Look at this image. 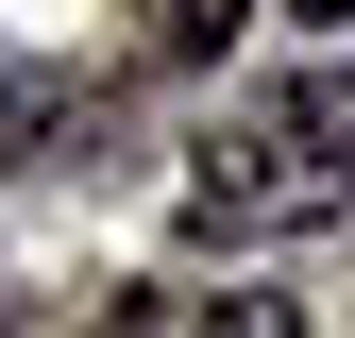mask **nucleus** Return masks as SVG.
<instances>
[{"label":"nucleus","instance_id":"obj_3","mask_svg":"<svg viewBox=\"0 0 355 338\" xmlns=\"http://www.w3.org/2000/svg\"><path fill=\"white\" fill-rule=\"evenodd\" d=\"M220 34H237V0H136V51L153 68H203Z\"/></svg>","mask_w":355,"mask_h":338},{"label":"nucleus","instance_id":"obj_1","mask_svg":"<svg viewBox=\"0 0 355 338\" xmlns=\"http://www.w3.org/2000/svg\"><path fill=\"white\" fill-rule=\"evenodd\" d=\"M355 203V68H288L254 84L237 118L187 152V237L203 254H254V237H304Z\"/></svg>","mask_w":355,"mask_h":338},{"label":"nucleus","instance_id":"obj_4","mask_svg":"<svg viewBox=\"0 0 355 338\" xmlns=\"http://www.w3.org/2000/svg\"><path fill=\"white\" fill-rule=\"evenodd\" d=\"M288 17H355V0H288Z\"/></svg>","mask_w":355,"mask_h":338},{"label":"nucleus","instance_id":"obj_2","mask_svg":"<svg viewBox=\"0 0 355 338\" xmlns=\"http://www.w3.org/2000/svg\"><path fill=\"white\" fill-rule=\"evenodd\" d=\"M85 338H288V321L254 305V287H237V305H220V287H136V305L85 321Z\"/></svg>","mask_w":355,"mask_h":338}]
</instances>
